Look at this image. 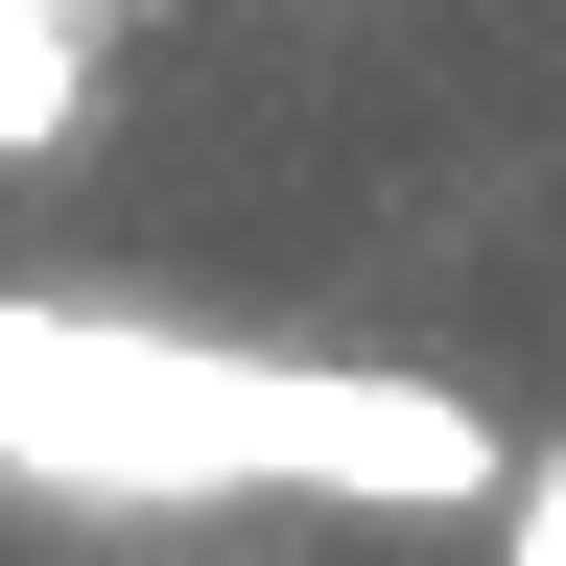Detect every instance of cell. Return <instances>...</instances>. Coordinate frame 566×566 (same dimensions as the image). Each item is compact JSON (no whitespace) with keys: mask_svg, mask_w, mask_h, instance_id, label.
Listing matches in <instances>:
<instances>
[{"mask_svg":"<svg viewBox=\"0 0 566 566\" xmlns=\"http://www.w3.org/2000/svg\"><path fill=\"white\" fill-rule=\"evenodd\" d=\"M0 472L71 520H472L495 424L401 354H260V331H166V307H24L0 283Z\"/></svg>","mask_w":566,"mask_h":566,"instance_id":"cell-1","label":"cell"},{"mask_svg":"<svg viewBox=\"0 0 566 566\" xmlns=\"http://www.w3.org/2000/svg\"><path fill=\"white\" fill-rule=\"evenodd\" d=\"M118 71V0H0V166H48Z\"/></svg>","mask_w":566,"mask_h":566,"instance_id":"cell-2","label":"cell"},{"mask_svg":"<svg viewBox=\"0 0 566 566\" xmlns=\"http://www.w3.org/2000/svg\"><path fill=\"white\" fill-rule=\"evenodd\" d=\"M495 566H566V424H543V449H495Z\"/></svg>","mask_w":566,"mask_h":566,"instance_id":"cell-3","label":"cell"}]
</instances>
